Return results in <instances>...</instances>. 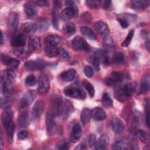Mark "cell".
<instances>
[{"mask_svg": "<svg viewBox=\"0 0 150 150\" xmlns=\"http://www.w3.org/2000/svg\"><path fill=\"white\" fill-rule=\"evenodd\" d=\"M86 2L87 5H88V6H89L90 8H93V9H96V8H98L101 4L100 1L89 0V1H86Z\"/></svg>", "mask_w": 150, "mask_h": 150, "instance_id": "48", "label": "cell"}, {"mask_svg": "<svg viewBox=\"0 0 150 150\" xmlns=\"http://www.w3.org/2000/svg\"><path fill=\"white\" fill-rule=\"evenodd\" d=\"M103 46L104 49V52L108 54L114 50L115 45L114 40L111 36L108 35L105 36L103 42Z\"/></svg>", "mask_w": 150, "mask_h": 150, "instance_id": "20", "label": "cell"}, {"mask_svg": "<svg viewBox=\"0 0 150 150\" xmlns=\"http://www.w3.org/2000/svg\"><path fill=\"white\" fill-rule=\"evenodd\" d=\"M74 111V107L72 103L68 100H65L63 103L62 114L64 119H67Z\"/></svg>", "mask_w": 150, "mask_h": 150, "instance_id": "17", "label": "cell"}, {"mask_svg": "<svg viewBox=\"0 0 150 150\" xmlns=\"http://www.w3.org/2000/svg\"><path fill=\"white\" fill-rule=\"evenodd\" d=\"M95 30L100 35L107 36L109 33V28L108 25L101 21H97L94 25Z\"/></svg>", "mask_w": 150, "mask_h": 150, "instance_id": "16", "label": "cell"}, {"mask_svg": "<svg viewBox=\"0 0 150 150\" xmlns=\"http://www.w3.org/2000/svg\"><path fill=\"white\" fill-rule=\"evenodd\" d=\"M84 73L86 77L90 78L94 74V70L90 66H86L84 68Z\"/></svg>", "mask_w": 150, "mask_h": 150, "instance_id": "49", "label": "cell"}, {"mask_svg": "<svg viewBox=\"0 0 150 150\" xmlns=\"http://www.w3.org/2000/svg\"><path fill=\"white\" fill-rule=\"evenodd\" d=\"M25 12L29 17H33L37 13V9L35 6L31 2H27L24 5Z\"/></svg>", "mask_w": 150, "mask_h": 150, "instance_id": "28", "label": "cell"}, {"mask_svg": "<svg viewBox=\"0 0 150 150\" xmlns=\"http://www.w3.org/2000/svg\"><path fill=\"white\" fill-rule=\"evenodd\" d=\"M37 30L39 32H44L49 27L48 21L45 18H39L36 21Z\"/></svg>", "mask_w": 150, "mask_h": 150, "instance_id": "30", "label": "cell"}, {"mask_svg": "<svg viewBox=\"0 0 150 150\" xmlns=\"http://www.w3.org/2000/svg\"><path fill=\"white\" fill-rule=\"evenodd\" d=\"M45 52L47 57H54L58 54V49L54 46L46 44L45 47Z\"/></svg>", "mask_w": 150, "mask_h": 150, "instance_id": "33", "label": "cell"}, {"mask_svg": "<svg viewBox=\"0 0 150 150\" xmlns=\"http://www.w3.org/2000/svg\"><path fill=\"white\" fill-rule=\"evenodd\" d=\"M50 88V83L47 77L44 74L39 76L38 79V91L40 94H44L47 93Z\"/></svg>", "mask_w": 150, "mask_h": 150, "instance_id": "5", "label": "cell"}, {"mask_svg": "<svg viewBox=\"0 0 150 150\" xmlns=\"http://www.w3.org/2000/svg\"><path fill=\"white\" fill-rule=\"evenodd\" d=\"M81 32L84 36L88 38L89 39H91V40L97 39V36L96 34L91 30V28L87 26H82L81 28Z\"/></svg>", "mask_w": 150, "mask_h": 150, "instance_id": "31", "label": "cell"}, {"mask_svg": "<svg viewBox=\"0 0 150 150\" xmlns=\"http://www.w3.org/2000/svg\"><path fill=\"white\" fill-rule=\"evenodd\" d=\"M18 125L22 127H26L29 124V117L27 113L23 112L20 114L18 120Z\"/></svg>", "mask_w": 150, "mask_h": 150, "instance_id": "35", "label": "cell"}, {"mask_svg": "<svg viewBox=\"0 0 150 150\" xmlns=\"http://www.w3.org/2000/svg\"><path fill=\"white\" fill-rule=\"evenodd\" d=\"M87 148H88L87 146L86 145V144L83 141V142H81L80 144H79L75 148V149H77V150H84V149H87Z\"/></svg>", "mask_w": 150, "mask_h": 150, "instance_id": "56", "label": "cell"}, {"mask_svg": "<svg viewBox=\"0 0 150 150\" xmlns=\"http://www.w3.org/2000/svg\"><path fill=\"white\" fill-rule=\"evenodd\" d=\"M76 31V25L73 22L66 23L63 28V32L67 36H71L74 34Z\"/></svg>", "mask_w": 150, "mask_h": 150, "instance_id": "29", "label": "cell"}, {"mask_svg": "<svg viewBox=\"0 0 150 150\" xmlns=\"http://www.w3.org/2000/svg\"><path fill=\"white\" fill-rule=\"evenodd\" d=\"M91 117L97 121H103L105 119L107 115L103 109L100 107H95L91 110Z\"/></svg>", "mask_w": 150, "mask_h": 150, "instance_id": "19", "label": "cell"}, {"mask_svg": "<svg viewBox=\"0 0 150 150\" xmlns=\"http://www.w3.org/2000/svg\"><path fill=\"white\" fill-rule=\"evenodd\" d=\"M112 148L114 149H125L126 145L122 140L117 139L112 144Z\"/></svg>", "mask_w": 150, "mask_h": 150, "instance_id": "44", "label": "cell"}, {"mask_svg": "<svg viewBox=\"0 0 150 150\" xmlns=\"http://www.w3.org/2000/svg\"><path fill=\"white\" fill-rule=\"evenodd\" d=\"M111 5V1L104 0V1H101L100 6H101L102 8H103L104 9H108L110 7Z\"/></svg>", "mask_w": 150, "mask_h": 150, "instance_id": "51", "label": "cell"}, {"mask_svg": "<svg viewBox=\"0 0 150 150\" xmlns=\"http://www.w3.org/2000/svg\"><path fill=\"white\" fill-rule=\"evenodd\" d=\"M149 0H134L131 1V7L134 9H142L149 6Z\"/></svg>", "mask_w": 150, "mask_h": 150, "instance_id": "24", "label": "cell"}, {"mask_svg": "<svg viewBox=\"0 0 150 150\" xmlns=\"http://www.w3.org/2000/svg\"><path fill=\"white\" fill-rule=\"evenodd\" d=\"M4 126L6 128V133H7L9 141L12 142L13 139V132H14V124H13V121H9L4 124Z\"/></svg>", "mask_w": 150, "mask_h": 150, "instance_id": "34", "label": "cell"}, {"mask_svg": "<svg viewBox=\"0 0 150 150\" xmlns=\"http://www.w3.org/2000/svg\"><path fill=\"white\" fill-rule=\"evenodd\" d=\"M54 4L53 9V25L54 28L56 29L59 28V22L60 19V13L59 12V8L61 6L60 2L59 1H54Z\"/></svg>", "mask_w": 150, "mask_h": 150, "instance_id": "18", "label": "cell"}, {"mask_svg": "<svg viewBox=\"0 0 150 150\" xmlns=\"http://www.w3.org/2000/svg\"><path fill=\"white\" fill-rule=\"evenodd\" d=\"M26 44V37L24 34L21 33L15 36L11 42V45L13 47L18 48L23 47Z\"/></svg>", "mask_w": 150, "mask_h": 150, "instance_id": "21", "label": "cell"}, {"mask_svg": "<svg viewBox=\"0 0 150 150\" xmlns=\"http://www.w3.org/2000/svg\"><path fill=\"white\" fill-rule=\"evenodd\" d=\"M134 30H131V31H129V32L128 33V35L127 36V37L125 38V40L123 41V42L121 43V46L122 47H127L129 44L130 43L132 37L134 36Z\"/></svg>", "mask_w": 150, "mask_h": 150, "instance_id": "43", "label": "cell"}, {"mask_svg": "<svg viewBox=\"0 0 150 150\" xmlns=\"http://www.w3.org/2000/svg\"><path fill=\"white\" fill-rule=\"evenodd\" d=\"M112 61L115 64H121L124 62V56L122 52H117L113 54Z\"/></svg>", "mask_w": 150, "mask_h": 150, "instance_id": "36", "label": "cell"}, {"mask_svg": "<svg viewBox=\"0 0 150 150\" xmlns=\"http://www.w3.org/2000/svg\"><path fill=\"white\" fill-rule=\"evenodd\" d=\"M45 108V104L42 100H38L34 104L32 110V115L35 120H38L42 113L43 112Z\"/></svg>", "mask_w": 150, "mask_h": 150, "instance_id": "9", "label": "cell"}, {"mask_svg": "<svg viewBox=\"0 0 150 150\" xmlns=\"http://www.w3.org/2000/svg\"><path fill=\"white\" fill-rule=\"evenodd\" d=\"M5 42V36L4 35L3 33H1V44L2 45Z\"/></svg>", "mask_w": 150, "mask_h": 150, "instance_id": "58", "label": "cell"}, {"mask_svg": "<svg viewBox=\"0 0 150 150\" xmlns=\"http://www.w3.org/2000/svg\"><path fill=\"white\" fill-rule=\"evenodd\" d=\"M101 101H102L103 105L105 107H107V108L111 107L113 105V101H112L111 98L110 97V95L107 93H104L103 94Z\"/></svg>", "mask_w": 150, "mask_h": 150, "instance_id": "38", "label": "cell"}, {"mask_svg": "<svg viewBox=\"0 0 150 150\" xmlns=\"http://www.w3.org/2000/svg\"><path fill=\"white\" fill-rule=\"evenodd\" d=\"M63 92L64 94L69 97L82 99L86 97L85 92L81 88H80L79 87L76 86H67L64 88Z\"/></svg>", "mask_w": 150, "mask_h": 150, "instance_id": "3", "label": "cell"}, {"mask_svg": "<svg viewBox=\"0 0 150 150\" xmlns=\"http://www.w3.org/2000/svg\"><path fill=\"white\" fill-rule=\"evenodd\" d=\"M72 45L74 49L80 50H88L90 46L84 40V39L80 36H76L72 40Z\"/></svg>", "mask_w": 150, "mask_h": 150, "instance_id": "6", "label": "cell"}, {"mask_svg": "<svg viewBox=\"0 0 150 150\" xmlns=\"http://www.w3.org/2000/svg\"><path fill=\"white\" fill-rule=\"evenodd\" d=\"M28 135V132L26 131L23 130L21 131L18 134V138L19 139H24Z\"/></svg>", "mask_w": 150, "mask_h": 150, "instance_id": "54", "label": "cell"}, {"mask_svg": "<svg viewBox=\"0 0 150 150\" xmlns=\"http://www.w3.org/2000/svg\"><path fill=\"white\" fill-rule=\"evenodd\" d=\"M137 136L139 139L145 144L149 143V134L142 129H139L137 131Z\"/></svg>", "mask_w": 150, "mask_h": 150, "instance_id": "39", "label": "cell"}, {"mask_svg": "<svg viewBox=\"0 0 150 150\" xmlns=\"http://www.w3.org/2000/svg\"><path fill=\"white\" fill-rule=\"evenodd\" d=\"M40 47V41L39 38L36 36H31L28 40V50L33 52L38 50Z\"/></svg>", "mask_w": 150, "mask_h": 150, "instance_id": "22", "label": "cell"}, {"mask_svg": "<svg viewBox=\"0 0 150 150\" xmlns=\"http://www.w3.org/2000/svg\"><path fill=\"white\" fill-rule=\"evenodd\" d=\"M9 98L5 97V98H1V106L2 108H8L9 106V101L8 100Z\"/></svg>", "mask_w": 150, "mask_h": 150, "instance_id": "52", "label": "cell"}, {"mask_svg": "<svg viewBox=\"0 0 150 150\" xmlns=\"http://www.w3.org/2000/svg\"><path fill=\"white\" fill-rule=\"evenodd\" d=\"M13 53L22 59H25L28 57L29 55V51L23 49L18 47L13 49Z\"/></svg>", "mask_w": 150, "mask_h": 150, "instance_id": "37", "label": "cell"}, {"mask_svg": "<svg viewBox=\"0 0 150 150\" xmlns=\"http://www.w3.org/2000/svg\"><path fill=\"white\" fill-rule=\"evenodd\" d=\"M83 84L84 88H86V90L88 91L90 97H93L94 96V94H95V90H94V88L93 86V85L90 83H89L88 81H87L86 80H84L83 81Z\"/></svg>", "mask_w": 150, "mask_h": 150, "instance_id": "42", "label": "cell"}, {"mask_svg": "<svg viewBox=\"0 0 150 150\" xmlns=\"http://www.w3.org/2000/svg\"><path fill=\"white\" fill-rule=\"evenodd\" d=\"M109 143V137L107 134L101 135L95 144V149L97 150L106 149Z\"/></svg>", "mask_w": 150, "mask_h": 150, "instance_id": "14", "label": "cell"}, {"mask_svg": "<svg viewBox=\"0 0 150 150\" xmlns=\"http://www.w3.org/2000/svg\"><path fill=\"white\" fill-rule=\"evenodd\" d=\"M37 30L36 23L28 22H25L21 26V30L23 33L26 34L33 33Z\"/></svg>", "mask_w": 150, "mask_h": 150, "instance_id": "26", "label": "cell"}, {"mask_svg": "<svg viewBox=\"0 0 150 150\" xmlns=\"http://www.w3.org/2000/svg\"><path fill=\"white\" fill-rule=\"evenodd\" d=\"M16 78V73L13 70L11 69H8L4 70L2 72L1 81H2L4 82H5L6 83L11 85V84L15 82Z\"/></svg>", "mask_w": 150, "mask_h": 150, "instance_id": "12", "label": "cell"}, {"mask_svg": "<svg viewBox=\"0 0 150 150\" xmlns=\"http://www.w3.org/2000/svg\"><path fill=\"white\" fill-rule=\"evenodd\" d=\"M69 142L66 140H62L56 145V148L59 150H67L69 149Z\"/></svg>", "mask_w": 150, "mask_h": 150, "instance_id": "45", "label": "cell"}, {"mask_svg": "<svg viewBox=\"0 0 150 150\" xmlns=\"http://www.w3.org/2000/svg\"><path fill=\"white\" fill-rule=\"evenodd\" d=\"M149 90V78L143 80L140 84L139 91L141 94H145Z\"/></svg>", "mask_w": 150, "mask_h": 150, "instance_id": "41", "label": "cell"}, {"mask_svg": "<svg viewBox=\"0 0 150 150\" xmlns=\"http://www.w3.org/2000/svg\"><path fill=\"white\" fill-rule=\"evenodd\" d=\"M58 49V54L64 60H67L69 58V54L67 50L63 47H59Z\"/></svg>", "mask_w": 150, "mask_h": 150, "instance_id": "47", "label": "cell"}, {"mask_svg": "<svg viewBox=\"0 0 150 150\" xmlns=\"http://www.w3.org/2000/svg\"><path fill=\"white\" fill-rule=\"evenodd\" d=\"M36 4L39 6H45L48 5V1L45 0H40L35 1Z\"/></svg>", "mask_w": 150, "mask_h": 150, "instance_id": "57", "label": "cell"}, {"mask_svg": "<svg viewBox=\"0 0 150 150\" xmlns=\"http://www.w3.org/2000/svg\"><path fill=\"white\" fill-rule=\"evenodd\" d=\"M91 117V110L87 108H84L81 113V121L84 126L87 125L90 122Z\"/></svg>", "mask_w": 150, "mask_h": 150, "instance_id": "27", "label": "cell"}, {"mask_svg": "<svg viewBox=\"0 0 150 150\" xmlns=\"http://www.w3.org/2000/svg\"><path fill=\"white\" fill-rule=\"evenodd\" d=\"M82 19H83L84 22H90V21L91 19V17L90 13H88V12H86V13H83V16H82Z\"/></svg>", "mask_w": 150, "mask_h": 150, "instance_id": "53", "label": "cell"}, {"mask_svg": "<svg viewBox=\"0 0 150 150\" xmlns=\"http://www.w3.org/2000/svg\"><path fill=\"white\" fill-rule=\"evenodd\" d=\"M36 97V92L33 90L28 91L26 92L21 100V105L22 107H28L34 100Z\"/></svg>", "mask_w": 150, "mask_h": 150, "instance_id": "8", "label": "cell"}, {"mask_svg": "<svg viewBox=\"0 0 150 150\" xmlns=\"http://www.w3.org/2000/svg\"><path fill=\"white\" fill-rule=\"evenodd\" d=\"M60 41V38L59 36L56 35H52L47 36L45 39V42L47 45H49L53 46L57 45Z\"/></svg>", "mask_w": 150, "mask_h": 150, "instance_id": "32", "label": "cell"}, {"mask_svg": "<svg viewBox=\"0 0 150 150\" xmlns=\"http://www.w3.org/2000/svg\"><path fill=\"white\" fill-rule=\"evenodd\" d=\"M96 137L94 134H89L86 139L84 140V143L86 144L88 148L92 147L93 146L95 145L96 143Z\"/></svg>", "mask_w": 150, "mask_h": 150, "instance_id": "40", "label": "cell"}, {"mask_svg": "<svg viewBox=\"0 0 150 150\" xmlns=\"http://www.w3.org/2000/svg\"><path fill=\"white\" fill-rule=\"evenodd\" d=\"M82 135V129L79 124H76L73 125L71 135L70 137V141L72 143L78 142Z\"/></svg>", "mask_w": 150, "mask_h": 150, "instance_id": "13", "label": "cell"}, {"mask_svg": "<svg viewBox=\"0 0 150 150\" xmlns=\"http://www.w3.org/2000/svg\"><path fill=\"white\" fill-rule=\"evenodd\" d=\"M25 68L28 71H36L41 70L44 69L45 63L43 60H30L26 62Z\"/></svg>", "mask_w": 150, "mask_h": 150, "instance_id": "10", "label": "cell"}, {"mask_svg": "<svg viewBox=\"0 0 150 150\" xmlns=\"http://www.w3.org/2000/svg\"><path fill=\"white\" fill-rule=\"evenodd\" d=\"M36 78L35 77V76L30 74L29 76H28L26 79H25V83L27 86H30V87H32L34 86L36 83Z\"/></svg>", "mask_w": 150, "mask_h": 150, "instance_id": "46", "label": "cell"}, {"mask_svg": "<svg viewBox=\"0 0 150 150\" xmlns=\"http://www.w3.org/2000/svg\"><path fill=\"white\" fill-rule=\"evenodd\" d=\"M145 109H146L145 110V113H146V123H147V125L149 127V105L147 103L146 104V106Z\"/></svg>", "mask_w": 150, "mask_h": 150, "instance_id": "55", "label": "cell"}, {"mask_svg": "<svg viewBox=\"0 0 150 150\" xmlns=\"http://www.w3.org/2000/svg\"><path fill=\"white\" fill-rule=\"evenodd\" d=\"M2 63L12 68V69H16L17 68L19 65L20 64V62L19 60L16 59H15V58H12V57H9L8 56H2Z\"/></svg>", "mask_w": 150, "mask_h": 150, "instance_id": "23", "label": "cell"}, {"mask_svg": "<svg viewBox=\"0 0 150 150\" xmlns=\"http://www.w3.org/2000/svg\"><path fill=\"white\" fill-rule=\"evenodd\" d=\"M145 47H146L148 50L149 51V40L146 41V42H145Z\"/></svg>", "mask_w": 150, "mask_h": 150, "instance_id": "59", "label": "cell"}, {"mask_svg": "<svg viewBox=\"0 0 150 150\" xmlns=\"http://www.w3.org/2000/svg\"><path fill=\"white\" fill-rule=\"evenodd\" d=\"M76 74V71L73 69H68L66 71H63L60 75V78L64 81H72Z\"/></svg>", "mask_w": 150, "mask_h": 150, "instance_id": "25", "label": "cell"}, {"mask_svg": "<svg viewBox=\"0 0 150 150\" xmlns=\"http://www.w3.org/2000/svg\"><path fill=\"white\" fill-rule=\"evenodd\" d=\"M3 146V139H2V133L1 132V148H2Z\"/></svg>", "mask_w": 150, "mask_h": 150, "instance_id": "60", "label": "cell"}, {"mask_svg": "<svg viewBox=\"0 0 150 150\" xmlns=\"http://www.w3.org/2000/svg\"><path fill=\"white\" fill-rule=\"evenodd\" d=\"M123 80V75L116 71L111 73L110 76L106 80V84L109 86H116L120 84Z\"/></svg>", "mask_w": 150, "mask_h": 150, "instance_id": "7", "label": "cell"}, {"mask_svg": "<svg viewBox=\"0 0 150 150\" xmlns=\"http://www.w3.org/2000/svg\"><path fill=\"white\" fill-rule=\"evenodd\" d=\"M19 15L15 12L11 13L8 18V27L12 31H16L18 27L19 24Z\"/></svg>", "mask_w": 150, "mask_h": 150, "instance_id": "15", "label": "cell"}, {"mask_svg": "<svg viewBox=\"0 0 150 150\" xmlns=\"http://www.w3.org/2000/svg\"><path fill=\"white\" fill-rule=\"evenodd\" d=\"M66 4L68 5V6L62 11L61 13V17L63 20L68 21L71 19L77 13V8L74 5L73 1H66Z\"/></svg>", "mask_w": 150, "mask_h": 150, "instance_id": "2", "label": "cell"}, {"mask_svg": "<svg viewBox=\"0 0 150 150\" xmlns=\"http://www.w3.org/2000/svg\"><path fill=\"white\" fill-rule=\"evenodd\" d=\"M117 21H118V22L120 23L121 26L124 28L125 29L127 28L128 26H129V22L124 18L122 17H120V18H117Z\"/></svg>", "mask_w": 150, "mask_h": 150, "instance_id": "50", "label": "cell"}, {"mask_svg": "<svg viewBox=\"0 0 150 150\" xmlns=\"http://www.w3.org/2000/svg\"><path fill=\"white\" fill-rule=\"evenodd\" d=\"M111 126L112 131L116 134H121L125 128V125L123 122L118 117H114L111 122Z\"/></svg>", "mask_w": 150, "mask_h": 150, "instance_id": "11", "label": "cell"}, {"mask_svg": "<svg viewBox=\"0 0 150 150\" xmlns=\"http://www.w3.org/2000/svg\"><path fill=\"white\" fill-rule=\"evenodd\" d=\"M55 115L50 110L46 114V130L49 135H53L55 132L56 124L55 122Z\"/></svg>", "mask_w": 150, "mask_h": 150, "instance_id": "4", "label": "cell"}, {"mask_svg": "<svg viewBox=\"0 0 150 150\" xmlns=\"http://www.w3.org/2000/svg\"><path fill=\"white\" fill-rule=\"evenodd\" d=\"M134 92L135 87L134 84L131 83H127L115 92L114 96L120 101H124L131 97Z\"/></svg>", "mask_w": 150, "mask_h": 150, "instance_id": "1", "label": "cell"}]
</instances>
